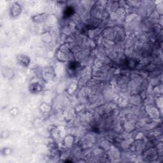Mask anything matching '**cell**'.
<instances>
[{"label": "cell", "instance_id": "obj_1", "mask_svg": "<svg viewBox=\"0 0 163 163\" xmlns=\"http://www.w3.org/2000/svg\"><path fill=\"white\" fill-rule=\"evenodd\" d=\"M73 9L72 7H68V8H66V10L64 11V16L66 17H70V16H71L72 14H73Z\"/></svg>", "mask_w": 163, "mask_h": 163}]
</instances>
